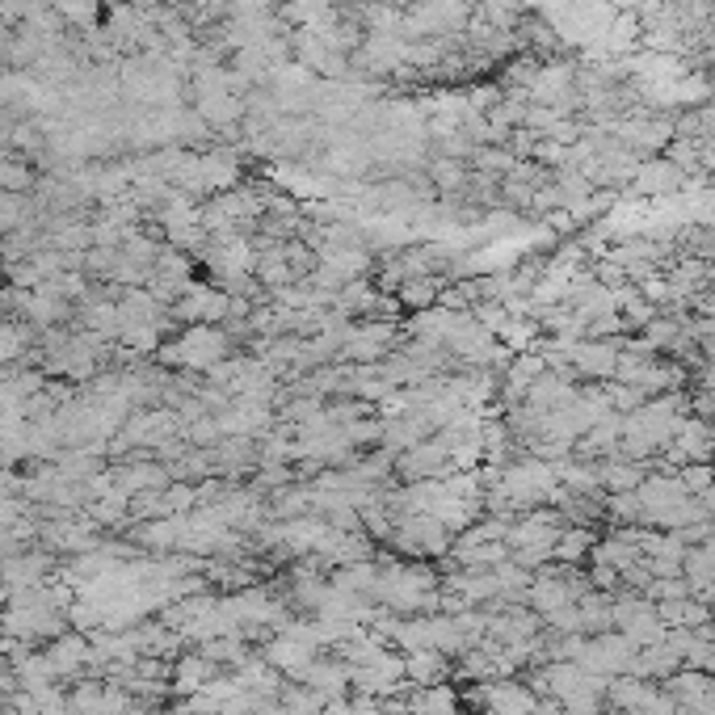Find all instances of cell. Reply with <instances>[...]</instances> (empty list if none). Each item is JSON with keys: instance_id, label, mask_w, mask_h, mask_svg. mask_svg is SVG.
<instances>
[{"instance_id": "6da1fadb", "label": "cell", "mask_w": 715, "mask_h": 715, "mask_svg": "<svg viewBox=\"0 0 715 715\" xmlns=\"http://www.w3.org/2000/svg\"><path fill=\"white\" fill-rule=\"evenodd\" d=\"M232 350V337L228 328H215V325H190V333H182L177 341H169L160 350V362L169 366H190V371H215V366L228 358Z\"/></svg>"}, {"instance_id": "7a4b0ae2", "label": "cell", "mask_w": 715, "mask_h": 715, "mask_svg": "<svg viewBox=\"0 0 715 715\" xmlns=\"http://www.w3.org/2000/svg\"><path fill=\"white\" fill-rule=\"evenodd\" d=\"M303 686H312L325 702H337L350 694V661L345 657H316L299 677Z\"/></svg>"}, {"instance_id": "3957f363", "label": "cell", "mask_w": 715, "mask_h": 715, "mask_svg": "<svg viewBox=\"0 0 715 715\" xmlns=\"http://www.w3.org/2000/svg\"><path fill=\"white\" fill-rule=\"evenodd\" d=\"M177 316L190 320V325H215V320L228 316V295L210 290V286H190L182 303H177Z\"/></svg>"}, {"instance_id": "277c9868", "label": "cell", "mask_w": 715, "mask_h": 715, "mask_svg": "<svg viewBox=\"0 0 715 715\" xmlns=\"http://www.w3.org/2000/svg\"><path fill=\"white\" fill-rule=\"evenodd\" d=\"M210 674H215V665L207 657H182V661H173V690L177 694H198L210 682Z\"/></svg>"}, {"instance_id": "5b68a950", "label": "cell", "mask_w": 715, "mask_h": 715, "mask_svg": "<svg viewBox=\"0 0 715 715\" xmlns=\"http://www.w3.org/2000/svg\"><path fill=\"white\" fill-rule=\"evenodd\" d=\"M400 299L408 303V308H421V303L433 299V282H408V286L400 290Z\"/></svg>"}]
</instances>
